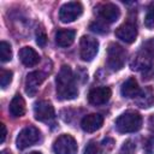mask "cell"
<instances>
[{
    "mask_svg": "<svg viewBox=\"0 0 154 154\" xmlns=\"http://www.w3.org/2000/svg\"><path fill=\"white\" fill-rule=\"evenodd\" d=\"M12 59V49L10 43H7L6 41H1L0 42V60L2 63L10 61Z\"/></svg>",
    "mask_w": 154,
    "mask_h": 154,
    "instance_id": "obj_20",
    "label": "cell"
},
{
    "mask_svg": "<svg viewBox=\"0 0 154 154\" xmlns=\"http://www.w3.org/2000/svg\"><path fill=\"white\" fill-rule=\"evenodd\" d=\"M120 93L124 97H128V99H132V97H136L138 95L140 87H138V83L135 79V77H129L123 83V85L120 88Z\"/></svg>",
    "mask_w": 154,
    "mask_h": 154,
    "instance_id": "obj_16",
    "label": "cell"
},
{
    "mask_svg": "<svg viewBox=\"0 0 154 154\" xmlns=\"http://www.w3.org/2000/svg\"><path fill=\"white\" fill-rule=\"evenodd\" d=\"M144 25L148 29L154 28V5H150L144 16Z\"/></svg>",
    "mask_w": 154,
    "mask_h": 154,
    "instance_id": "obj_22",
    "label": "cell"
},
{
    "mask_svg": "<svg viewBox=\"0 0 154 154\" xmlns=\"http://www.w3.org/2000/svg\"><path fill=\"white\" fill-rule=\"evenodd\" d=\"M40 137H41L40 130L32 125H28L17 136V140H16L17 148L18 149H25V148L37 143L40 141Z\"/></svg>",
    "mask_w": 154,
    "mask_h": 154,
    "instance_id": "obj_4",
    "label": "cell"
},
{
    "mask_svg": "<svg viewBox=\"0 0 154 154\" xmlns=\"http://www.w3.org/2000/svg\"><path fill=\"white\" fill-rule=\"evenodd\" d=\"M111 95H112V91L108 87H96L89 91L88 100L91 105L100 106L106 103L111 99Z\"/></svg>",
    "mask_w": 154,
    "mask_h": 154,
    "instance_id": "obj_10",
    "label": "cell"
},
{
    "mask_svg": "<svg viewBox=\"0 0 154 154\" xmlns=\"http://www.w3.org/2000/svg\"><path fill=\"white\" fill-rule=\"evenodd\" d=\"M36 42L40 47H45L47 43V35L42 28L37 29V31H36Z\"/></svg>",
    "mask_w": 154,
    "mask_h": 154,
    "instance_id": "obj_24",
    "label": "cell"
},
{
    "mask_svg": "<svg viewBox=\"0 0 154 154\" xmlns=\"http://www.w3.org/2000/svg\"><path fill=\"white\" fill-rule=\"evenodd\" d=\"M34 116L38 122H49L54 118V107L49 101L40 100L34 105Z\"/></svg>",
    "mask_w": 154,
    "mask_h": 154,
    "instance_id": "obj_8",
    "label": "cell"
},
{
    "mask_svg": "<svg viewBox=\"0 0 154 154\" xmlns=\"http://www.w3.org/2000/svg\"><path fill=\"white\" fill-rule=\"evenodd\" d=\"M19 59L23 63V65H25L28 67H31V66H35L36 64H38L40 55H38V53L34 48H31V47H23L19 51Z\"/></svg>",
    "mask_w": 154,
    "mask_h": 154,
    "instance_id": "obj_14",
    "label": "cell"
},
{
    "mask_svg": "<svg viewBox=\"0 0 154 154\" xmlns=\"http://www.w3.org/2000/svg\"><path fill=\"white\" fill-rule=\"evenodd\" d=\"M126 60V51L118 43H109L107 48V66L112 71H119Z\"/></svg>",
    "mask_w": 154,
    "mask_h": 154,
    "instance_id": "obj_3",
    "label": "cell"
},
{
    "mask_svg": "<svg viewBox=\"0 0 154 154\" xmlns=\"http://www.w3.org/2000/svg\"><path fill=\"white\" fill-rule=\"evenodd\" d=\"M76 31L73 29H59L55 32V42L60 47H69L73 43Z\"/></svg>",
    "mask_w": 154,
    "mask_h": 154,
    "instance_id": "obj_15",
    "label": "cell"
},
{
    "mask_svg": "<svg viewBox=\"0 0 154 154\" xmlns=\"http://www.w3.org/2000/svg\"><path fill=\"white\" fill-rule=\"evenodd\" d=\"M0 129H1V138H0V142L2 143L4 141H5V138H6V126H5V124H0Z\"/></svg>",
    "mask_w": 154,
    "mask_h": 154,
    "instance_id": "obj_28",
    "label": "cell"
},
{
    "mask_svg": "<svg viewBox=\"0 0 154 154\" xmlns=\"http://www.w3.org/2000/svg\"><path fill=\"white\" fill-rule=\"evenodd\" d=\"M150 61H152L150 59H148L146 55L138 52L131 61V69L132 70H143V69L147 70L150 67Z\"/></svg>",
    "mask_w": 154,
    "mask_h": 154,
    "instance_id": "obj_19",
    "label": "cell"
},
{
    "mask_svg": "<svg viewBox=\"0 0 154 154\" xmlns=\"http://www.w3.org/2000/svg\"><path fill=\"white\" fill-rule=\"evenodd\" d=\"M116 36L125 43H132L137 37V28L131 22L124 23L116 29Z\"/></svg>",
    "mask_w": 154,
    "mask_h": 154,
    "instance_id": "obj_11",
    "label": "cell"
},
{
    "mask_svg": "<svg viewBox=\"0 0 154 154\" xmlns=\"http://www.w3.org/2000/svg\"><path fill=\"white\" fill-rule=\"evenodd\" d=\"M29 154H41L40 152H31V153H29Z\"/></svg>",
    "mask_w": 154,
    "mask_h": 154,
    "instance_id": "obj_31",
    "label": "cell"
},
{
    "mask_svg": "<svg viewBox=\"0 0 154 154\" xmlns=\"http://www.w3.org/2000/svg\"><path fill=\"white\" fill-rule=\"evenodd\" d=\"M11 81H12V71L1 69V71H0V84H1V88H6L11 83Z\"/></svg>",
    "mask_w": 154,
    "mask_h": 154,
    "instance_id": "obj_23",
    "label": "cell"
},
{
    "mask_svg": "<svg viewBox=\"0 0 154 154\" xmlns=\"http://www.w3.org/2000/svg\"><path fill=\"white\" fill-rule=\"evenodd\" d=\"M140 52H141L143 55H146L148 59L152 60V59L154 58V37L147 40V41L143 43L142 49H141Z\"/></svg>",
    "mask_w": 154,
    "mask_h": 154,
    "instance_id": "obj_21",
    "label": "cell"
},
{
    "mask_svg": "<svg viewBox=\"0 0 154 154\" xmlns=\"http://www.w3.org/2000/svg\"><path fill=\"white\" fill-rule=\"evenodd\" d=\"M1 154H11V153H8L7 150H2V152H1Z\"/></svg>",
    "mask_w": 154,
    "mask_h": 154,
    "instance_id": "obj_30",
    "label": "cell"
},
{
    "mask_svg": "<svg viewBox=\"0 0 154 154\" xmlns=\"http://www.w3.org/2000/svg\"><path fill=\"white\" fill-rule=\"evenodd\" d=\"M8 111H10V114L13 118H18V117L24 116V113H25V101L19 94L14 95L13 99L11 100Z\"/></svg>",
    "mask_w": 154,
    "mask_h": 154,
    "instance_id": "obj_17",
    "label": "cell"
},
{
    "mask_svg": "<svg viewBox=\"0 0 154 154\" xmlns=\"http://www.w3.org/2000/svg\"><path fill=\"white\" fill-rule=\"evenodd\" d=\"M136 105L141 108H148L154 103V94L150 88H144L143 90H140L138 95L135 100Z\"/></svg>",
    "mask_w": 154,
    "mask_h": 154,
    "instance_id": "obj_18",
    "label": "cell"
},
{
    "mask_svg": "<svg viewBox=\"0 0 154 154\" xmlns=\"http://www.w3.org/2000/svg\"><path fill=\"white\" fill-rule=\"evenodd\" d=\"M90 30L91 31H95V32H100V34H103V32H107V28H105L103 24H101L100 22H94L90 24Z\"/></svg>",
    "mask_w": 154,
    "mask_h": 154,
    "instance_id": "obj_26",
    "label": "cell"
},
{
    "mask_svg": "<svg viewBox=\"0 0 154 154\" xmlns=\"http://www.w3.org/2000/svg\"><path fill=\"white\" fill-rule=\"evenodd\" d=\"M148 128H149V130L154 134V114L149 117V120H148Z\"/></svg>",
    "mask_w": 154,
    "mask_h": 154,
    "instance_id": "obj_29",
    "label": "cell"
},
{
    "mask_svg": "<svg viewBox=\"0 0 154 154\" xmlns=\"http://www.w3.org/2000/svg\"><path fill=\"white\" fill-rule=\"evenodd\" d=\"M142 126V117L135 111H126L116 120V128L122 134L135 132Z\"/></svg>",
    "mask_w": 154,
    "mask_h": 154,
    "instance_id": "obj_2",
    "label": "cell"
},
{
    "mask_svg": "<svg viewBox=\"0 0 154 154\" xmlns=\"http://www.w3.org/2000/svg\"><path fill=\"white\" fill-rule=\"evenodd\" d=\"M83 13V6L78 1H70L64 4L59 10V19L63 23H71Z\"/></svg>",
    "mask_w": 154,
    "mask_h": 154,
    "instance_id": "obj_6",
    "label": "cell"
},
{
    "mask_svg": "<svg viewBox=\"0 0 154 154\" xmlns=\"http://www.w3.org/2000/svg\"><path fill=\"white\" fill-rule=\"evenodd\" d=\"M79 57L84 61H91L99 51V41L91 36H82L79 42Z\"/></svg>",
    "mask_w": 154,
    "mask_h": 154,
    "instance_id": "obj_5",
    "label": "cell"
},
{
    "mask_svg": "<svg viewBox=\"0 0 154 154\" xmlns=\"http://www.w3.org/2000/svg\"><path fill=\"white\" fill-rule=\"evenodd\" d=\"M77 142L71 135L59 136L53 144V150L55 154H76L77 153Z\"/></svg>",
    "mask_w": 154,
    "mask_h": 154,
    "instance_id": "obj_7",
    "label": "cell"
},
{
    "mask_svg": "<svg viewBox=\"0 0 154 154\" xmlns=\"http://www.w3.org/2000/svg\"><path fill=\"white\" fill-rule=\"evenodd\" d=\"M84 154H100V147H99V144L96 142H94V141H90L87 144L85 149H84Z\"/></svg>",
    "mask_w": 154,
    "mask_h": 154,
    "instance_id": "obj_25",
    "label": "cell"
},
{
    "mask_svg": "<svg viewBox=\"0 0 154 154\" xmlns=\"http://www.w3.org/2000/svg\"><path fill=\"white\" fill-rule=\"evenodd\" d=\"M55 85H57V96L60 100H72L78 95L75 76L72 73L71 67L67 65L61 66L55 78Z\"/></svg>",
    "mask_w": 154,
    "mask_h": 154,
    "instance_id": "obj_1",
    "label": "cell"
},
{
    "mask_svg": "<svg viewBox=\"0 0 154 154\" xmlns=\"http://www.w3.org/2000/svg\"><path fill=\"white\" fill-rule=\"evenodd\" d=\"M103 124V117L99 113H91L85 116L81 122V128L85 132H94L99 130Z\"/></svg>",
    "mask_w": 154,
    "mask_h": 154,
    "instance_id": "obj_12",
    "label": "cell"
},
{
    "mask_svg": "<svg viewBox=\"0 0 154 154\" xmlns=\"http://www.w3.org/2000/svg\"><path fill=\"white\" fill-rule=\"evenodd\" d=\"M144 149H146V152L148 154H152V152L154 150V138H149L148 140V142L144 146Z\"/></svg>",
    "mask_w": 154,
    "mask_h": 154,
    "instance_id": "obj_27",
    "label": "cell"
},
{
    "mask_svg": "<svg viewBox=\"0 0 154 154\" xmlns=\"http://www.w3.org/2000/svg\"><path fill=\"white\" fill-rule=\"evenodd\" d=\"M46 75L41 71H32L28 73L25 78V91L29 96H35L38 90V87L43 83Z\"/></svg>",
    "mask_w": 154,
    "mask_h": 154,
    "instance_id": "obj_9",
    "label": "cell"
},
{
    "mask_svg": "<svg viewBox=\"0 0 154 154\" xmlns=\"http://www.w3.org/2000/svg\"><path fill=\"white\" fill-rule=\"evenodd\" d=\"M99 16L107 23H113L116 22L119 16H120V10L117 5L114 4H111V2H107V4H103L99 7Z\"/></svg>",
    "mask_w": 154,
    "mask_h": 154,
    "instance_id": "obj_13",
    "label": "cell"
}]
</instances>
